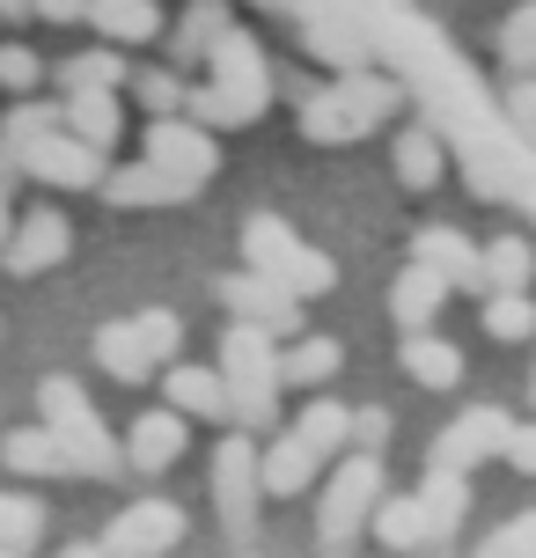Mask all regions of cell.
I'll return each mask as SVG.
<instances>
[{"mask_svg": "<svg viewBox=\"0 0 536 558\" xmlns=\"http://www.w3.org/2000/svg\"><path fill=\"white\" fill-rule=\"evenodd\" d=\"M184 448H192V418L176 412V404H155V412L133 418V434H125V463L155 477V471H176Z\"/></svg>", "mask_w": 536, "mask_h": 558, "instance_id": "14", "label": "cell"}, {"mask_svg": "<svg viewBox=\"0 0 536 558\" xmlns=\"http://www.w3.org/2000/svg\"><path fill=\"white\" fill-rule=\"evenodd\" d=\"M133 96L162 118V111H184V104H192V82H184V74H162V66H147L141 82H133Z\"/></svg>", "mask_w": 536, "mask_h": 558, "instance_id": "40", "label": "cell"}, {"mask_svg": "<svg viewBox=\"0 0 536 558\" xmlns=\"http://www.w3.org/2000/svg\"><path fill=\"white\" fill-rule=\"evenodd\" d=\"M37 82H45V59L29 45H0V88L8 96H37Z\"/></svg>", "mask_w": 536, "mask_h": 558, "instance_id": "41", "label": "cell"}, {"mask_svg": "<svg viewBox=\"0 0 536 558\" xmlns=\"http://www.w3.org/2000/svg\"><path fill=\"white\" fill-rule=\"evenodd\" d=\"M397 367H404L419 390H455V383H463V353H455L449 338H434V324H426V331H404Z\"/></svg>", "mask_w": 536, "mask_h": 558, "instance_id": "21", "label": "cell"}, {"mask_svg": "<svg viewBox=\"0 0 536 558\" xmlns=\"http://www.w3.org/2000/svg\"><path fill=\"white\" fill-rule=\"evenodd\" d=\"M397 104H404L397 82H382L375 66H353V74H339L331 88H316L309 104H302V133L324 140V147H331V140H361V133H375Z\"/></svg>", "mask_w": 536, "mask_h": 558, "instance_id": "3", "label": "cell"}, {"mask_svg": "<svg viewBox=\"0 0 536 558\" xmlns=\"http://www.w3.org/2000/svg\"><path fill=\"white\" fill-rule=\"evenodd\" d=\"M133 66H125V45H103V52H82L59 66V88H125Z\"/></svg>", "mask_w": 536, "mask_h": 558, "instance_id": "35", "label": "cell"}, {"mask_svg": "<svg viewBox=\"0 0 536 558\" xmlns=\"http://www.w3.org/2000/svg\"><path fill=\"white\" fill-rule=\"evenodd\" d=\"M59 118H66V133H82L88 147H103V155H111L118 133H125V96H118V88H66Z\"/></svg>", "mask_w": 536, "mask_h": 558, "instance_id": "17", "label": "cell"}, {"mask_svg": "<svg viewBox=\"0 0 536 558\" xmlns=\"http://www.w3.org/2000/svg\"><path fill=\"white\" fill-rule=\"evenodd\" d=\"M529 404H536V367H529Z\"/></svg>", "mask_w": 536, "mask_h": 558, "instance_id": "49", "label": "cell"}, {"mask_svg": "<svg viewBox=\"0 0 536 558\" xmlns=\"http://www.w3.org/2000/svg\"><path fill=\"white\" fill-rule=\"evenodd\" d=\"M0 463L15 477H74V456H66V441H59L52 426H15L0 441Z\"/></svg>", "mask_w": 536, "mask_h": 558, "instance_id": "23", "label": "cell"}, {"mask_svg": "<svg viewBox=\"0 0 536 558\" xmlns=\"http://www.w3.org/2000/svg\"><path fill=\"white\" fill-rule=\"evenodd\" d=\"M382 441H390V412H382V404H361V412H353V434H345V448L382 456Z\"/></svg>", "mask_w": 536, "mask_h": 558, "instance_id": "43", "label": "cell"}, {"mask_svg": "<svg viewBox=\"0 0 536 558\" xmlns=\"http://www.w3.org/2000/svg\"><path fill=\"white\" fill-rule=\"evenodd\" d=\"M243 257H251L257 272H272L280 287H294L302 302H316V294L339 287V265L316 251V243H302L280 214H251V221H243Z\"/></svg>", "mask_w": 536, "mask_h": 558, "instance_id": "5", "label": "cell"}, {"mask_svg": "<svg viewBox=\"0 0 536 558\" xmlns=\"http://www.w3.org/2000/svg\"><path fill=\"white\" fill-rule=\"evenodd\" d=\"M390 162H397V177H404V192H434L441 169H449V147H441L434 125H404L397 147H390Z\"/></svg>", "mask_w": 536, "mask_h": 558, "instance_id": "25", "label": "cell"}, {"mask_svg": "<svg viewBox=\"0 0 536 558\" xmlns=\"http://www.w3.org/2000/svg\"><path fill=\"white\" fill-rule=\"evenodd\" d=\"M37 412H45V426L66 441V456H74V477H118L125 448H118V434L96 418V404L82 397V383L45 375V383H37Z\"/></svg>", "mask_w": 536, "mask_h": 558, "instance_id": "4", "label": "cell"}, {"mask_svg": "<svg viewBox=\"0 0 536 558\" xmlns=\"http://www.w3.org/2000/svg\"><path fill=\"white\" fill-rule=\"evenodd\" d=\"M228 29L221 0H192L184 8V23H176V66H206V52H214V37Z\"/></svg>", "mask_w": 536, "mask_h": 558, "instance_id": "33", "label": "cell"}, {"mask_svg": "<svg viewBox=\"0 0 536 558\" xmlns=\"http://www.w3.org/2000/svg\"><path fill=\"white\" fill-rule=\"evenodd\" d=\"M412 257H419V265H434L449 287H485V251L463 235V228H419Z\"/></svg>", "mask_w": 536, "mask_h": 558, "instance_id": "19", "label": "cell"}, {"mask_svg": "<svg viewBox=\"0 0 536 558\" xmlns=\"http://www.w3.org/2000/svg\"><path fill=\"white\" fill-rule=\"evenodd\" d=\"M37 536H45V507L29 493H0V558L37 551Z\"/></svg>", "mask_w": 536, "mask_h": 558, "instance_id": "34", "label": "cell"}, {"mask_svg": "<svg viewBox=\"0 0 536 558\" xmlns=\"http://www.w3.org/2000/svg\"><path fill=\"white\" fill-rule=\"evenodd\" d=\"M382 500V456L367 448H339V471L324 485V514H316V544L324 551H353L367 536V514Z\"/></svg>", "mask_w": 536, "mask_h": 558, "instance_id": "6", "label": "cell"}, {"mask_svg": "<svg viewBox=\"0 0 536 558\" xmlns=\"http://www.w3.org/2000/svg\"><path fill=\"white\" fill-rule=\"evenodd\" d=\"M257 500H265V477H257V448L243 441V426L214 448V507H221L228 544H251L257 536Z\"/></svg>", "mask_w": 536, "mask_h": 558, "instance_id": "7", "label": "cell"}, {"mask_svg": "<svg viewBox=\"0 0 536 558\" xmlns=\"http://www.w3.org/2000/svg\"><path fill=\"white\" fill-rule=\"evenodd\" d=\"M463 169H471V192L478 198H508L514 184H508V162L485 147V140H463Z\"/></svg>", "mask_w": 536, "mask_h": 558, "instance_id": "39", "label": "cell"}, {"mask_svg": "<svg viewBox=\"0 0 536 558\" xmlns=\"http://www.w3.org/2000/svg\"><path fill=\"white\" fill-rule=\"evenodd\" d=\"M500 66H514V74H536V0L508 8V23H500Z\"/></svg>", "mask_w": 536, "mask_h": 558, "instance_id": "37", "label": "cell"}, {"mask_svg": "<svg viewBox=\"0 0 536 558\" xmlns=\"http://www.w3.org/2000/svg\"><path fill=\"white\" fill-rule=\"evenodd\" d=\"M508 426H514V418L500 412V404H471L463 418H449V426H441L434 463H449V471H478V463H492V456L508 448Z\"/></svg>", "mask_w": 536, "mask_h": 558, "instance_id": "13", "label": "cell"}, {"mask_svg": "<svg viewBox=\"0 0 536 558\" xmlns=\"http://www.w3.org/2000/svg\"><path fill=\"white\" fill-rule=\"evenodd\" d=\"M441 294H449V279L412 257V265L390 279V316H397V331H426V324L441 316Z\"/></svg>", "mask_w": 536, "mask_h": 558, "instance_id": "20", "label": "cell"}, {"mask_svg": "<svg viewBox=\"0 0 536 558\" xmlns=\"http://www.w3.org/2000/svg\"><path fill=\"white\" fill-rule=\"evenodd\" d=\"M221 383L235 397V426H272L280 418V345L265 324H243L228 316V338H221Z\"/></svg>", "mask_w": 536, "mask_h": 558, "instance_id": "2", "label": "cell"}, {"mask_svg": "<svg viewBox=\"0 0 536 558\" xmlns=\"http://www.w3.org/2000/svg\"><path fill=\"white\" fill-rule=\"evenodd\" d=\"M96 367L103 375H118V383H155V361H147V345H141V324H103L96 331Z\"/></svg>", "mask_w": 536, "mask_h": 558, "instance_id": "27", "label": "cell"}, {"mask_svg": "<svg viewBox=\"0 0 536 558\" xmlns=\"http://www.w3.org/2000/svg\"><path fill=\"white\" fill-rule=\"evenodd\" d=\"M23 177L59 184V192H96V184H103V147H88L82 133H66V118H59L52 133L23 155Z\"/></svg>", "mask_w": 536, "mask_h": 558, "instance_id": "9", "label": "cell"}, {"mask_svg": "<svg viewBox=\"0 0 536 558\" xmlns=\"http://www.w3.org/2000/svg\"><path fill=\"white\" fill-rule=\"evenodd\" d=\"M0 15H29V0H0Z\"/></svg>", "mask_w": 536, "mask_h": 558, "instance_id": "48", "label": "cell"}, {"mask_svg": "<svg viewBox=\"0 0 536 558\" xmlns=\"http://www.w3.org/2000/svg\"><path fill=\"white\" fill-rule=\"evenodd\" d=\"M176 544H184V507H176V500H141V507H125L111 530H103L96 551L155 558V551H176Z\"/></svg>", "mask_w": 536, "mask_h": 558, "instance_id": "12", "label": "cell"}, {"mask_svg": "<svg viewBox=\"0 0 536 558\" xmlns=\"http://www.w3.org/2000/svg\"><path fill=\"white\" fill-rule=\"evenodd\" d=\"M162 404H176L184 418H206V426H235V397H228L221 367L170 361L162 367Z\"/></svg>", "mask_w": 536, "mask_h": 558, "instance_id": "15", "label": "cell"}, {"mask_svg": "<svg viewBox=\"0 0 536 558\" xmlns=\"http://www.w3.org/2000/svg\"><path fill=\"white\" fill-rule=\"evenodd\" d=\"M29 15H37V23H88V0H29Z\"/></svg>", "mask_w": 536, "mask_h": 558, "instance_id": "46", "label": "cell"}, {"mask_svg": "<svg viewBox=\"0 0 536 558\" xmlns=\"http://www.w3.org/2000/svg\"><path fill=\"white\" fill-rule=\"evenodd\" d=\"M536 279V243L529 235H492L485 243V287H529Z\"/></svg>", "mask_w": 536, "mask_h": 558, "instance_id": "36", "label": "cell"}, {"mask_svg": "<svg viewBox=\"0 0 536 558\" xmlns=\"http://www.w3.org/2000/svg\"><path fill=\"white\" fill-rule=\"evenodd\" d=\"M302 45H309L324 66H339V74H353V66H367V37L353 23H331L324 8H302Z\"/></svg>", "mask_w": 536, "mask_h": 558, "instance_id": "26", "label": "cell"}, {"mask_svg": "<svg viewBox=\"0 0 536 558\" xmlns=\"http://www.w3.org/2000/svg\"><path fill=\"white\" fill-rule=\"evenodd\" d=\"M367 536H375L382 551H434V544H426L419 493H412V500H390V493H382V500H375V514H367Z\"/></svg>", "mask_w": 536, "mask_h": 558, "instance_id": "28", "label": "cell"}, {"mask_svg": "<svg viewBox=\"0 0 536 558\" xmlns=\"http://www.w3.org/2000/svg\"><path fill=\"white\" fill-rule=\"evenodd\" d=\"M339 367H345L339 338H294V345L280 353V383H294V390H324Z\"/></svg>", "mask_w": 536, "mask_h": 558, "instance_id": "29", "label": "cell"}, {"mask_svg": "<svg viewBox=\"0 0 536 558\" xmlns=\"http://www.w3.org/2000/svg\"><path fill=\"white\" fill-rule=\"evenodd\" d=\"M8 228H15V206H8V169H0V243H8Z\"/></svg>", "mask_w": 536, "mask_h": 558, "instance_id": "47", "label": "cell"}, {"mask_svg": "<svg viewBox=\"0 0 536 558\" xmlns=\"http://www.w3.org/2000/svg\"><path fill=\"white\" fill-rule=\"evenodd\" d=\"M508 125L536 147V74H514V88H508Z\"/></svg>", "mask_w": 536, "mask_h": 558, "instance_id": "44", "label": "cell"}, {"mask_svg": "<svg viewBox=\"0 0 536 558\" xmlns=\"http://www.w3.org/2000/svg\"><path fill=\"white\" fill-rule=\"evenodd\" d=\"M316 471H324V456H316L294 426L272 434V448H257V477H265V500H294V493H309Z\"/></svg>", "mask_w": 536, "mask_h": 558, "instance_id": "16", "label": "cell"}, {"mask_svg": "<svg viewBox=\"0 0 536 558\" xmlns=\"http://www.w3.org/2000/svg\"><path fill=\"white\" fill-rule=\"evenodd\" d=\"M96 192L111 198L118 214H141V206H176V198H198L192 184H176L170 169H155V162H141V169H103V184Z\"/></svg>", "mask_w": 536, "mask_h": 558, "instance_id": "18", "label": "cell"}, {"mask_svg": "<svg viewBox=\"0 0 536 558\" xmlns=\"http://www.w3.org/2000/svg\"><path fill=\"white\" fill-rule=\"evenodd\" d=\"M485 338H500V345H529V338H536L529 287H485Z\"/></svg>", "mask_w": 536, "mask_h": 558, "instance_id": "30", "label": "cell"}, {"mask_svg": "<svg viewBox=\"0 0 536 558\" xmlns=\"http://www.w3.org/2000/svg\"><path fill=\"white\" fill-rule=\"evenodd\" d=\"M463 507H471V477L449 471V463H434V477L419 485V514H426V544H434V551L463 530Z\"/></svg>", "mask_w": 536, "mask_h": 558, "instance_id": "22", "label": "cell"}, {"mask_svg": "<svg viewBox=\"0 0 536 558\" xmlns=\"http://www.w3.org/2000/svg\"><path fill=\"white\" fill-rule=\"evenodd\" d=\"M265 104H272V66H265L251 29L228 23L221 37H214V52H206V88H192L184 111H192L198 125H257Z\"/></svg>", "mask_w": 536, "mask_h": 558, "instance_id": "1", "label": "cell"}, {"mask_svg": "<svg viewBox=\"0 0 536 558\" xmlns=\"http://www.w3.org/2000/svg\"><path fill=\"white\" fill-rule=\"evenodd\" d=\"M59 125V104H37V96H23L15 111L0 118V169H23V155L37 147V140Z\"/></svg>", "mask_w": 536, "mask_h": 558, "instance_id": "31", "label": "cell"}, {"mask_svg": "<svg viewBox=\"0 0 536 558\" xmlns=\"http://www.w3.org/2000/svg\"><path fill=\"white\" fill-rule=\"evenodd\" d=\"M66 251H74V228H66V214H59V206H37V214H23V221L8 228L0 265H8L15 279H37V272H52V265H66Z\"/></svg>", "mask_w": 536, "mask_h": 558, "instance_id": "10", "label": "cell"}, {"mask_svg": "<svg viewBox=\"0 0 536 558\" xmlns=\"http://www.w3.org/2000/svg\"><path fill=\"white\" fill-rule=\"evenodd\" d=\"M294 434H302V441L331 463V456L345 448V434H353V412H345V404H331V397H316V404H302V412H294Z\"/></svg>", "mask_w": 536, "mask_h": 558, "instance_id": "32", "label": "cell"}, {"mask_svg": "<svg viewBox=\"0 0 536 558\" xmlns=\"http://www.w3.org/2000/svg\"><path fill=\"white\" fill-rule=\"evenodd\" d=\"M485 551H492V558H529L536 551V507H529V514H514V522H500V536H485Z\"/></svg>", "mask_w": 536, "mask_h": 558, "instance_id": "42", "label": "cell"}, {"mask_svg": "<svg viewBox=\"0 0 536 558\" xmlns=\"http://www.w3.org/2000/svg\"><path fill=\"white\" fill-rule=\"evenodd\" d=\"M88 23L103 29V45H155L162 37V8L155 0H88Z\"/></svg>", "mask_w": 536, "mask_h": 558, "instance_id": "24", "label": "cell"}, {"mask_svg": "<svg viewBox=\"0 0 536 558\" xmlns=\"http://www.w3.org/2000/svg\"><path fill=\"white\" fill-rule=\"evenodd\" d=\"M133 324H141V345H147L155 367H170L176 353H184V324H176L170 308H147V316H133Z\"/></svg>", "mask_w": 536, "mask_h": 558, "instance_id": "38", "label": "cell"}, {"mask_svg": "<svg viewBox=\"0 0 536 558\" xmlns=\"http://www.w3.org/2000/svg\"><path fill=\"white\" fill-rule=\"evenodd\" d=\"M147 162H155V169H170L176 184L206 192V177L221 169L214 125H198L192 111H162V118H147Z\"/></svg>", "mask_w": 536, "mask_h": 558, "instance_id": "8", "label": "cell"}, {"mask_svg": "<svg viewBox=\"0 0 536 558\" xmlns=\"http://www.w3.org/2000/svg\"><path fill=\"white\" fill-rule=\"evenodd\" d=\"M221 308L228 316H243V324H265L272 338H287L294 324H302V294L294 287H280L272 272H243V279H221Z\"/></svg>", "mask_w": 536, "mask_h": 558, "instance_id": "11", "label": "cell"}, {"mask_svg": "<svg viewBox=\"0 0 536 558\" xmlns=\"http://www.w3.org/2000/svg\"><path fill=\"white\" fill-rule=\"evenodd\" d=\"M500 456H508L522 477H536V418H514V426H508V448H500Z\"/></svg>", "mask_w": 536, "mask_h": 558, "instance_id": "45", "label": "cell"}]
</instances>
